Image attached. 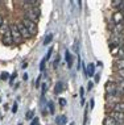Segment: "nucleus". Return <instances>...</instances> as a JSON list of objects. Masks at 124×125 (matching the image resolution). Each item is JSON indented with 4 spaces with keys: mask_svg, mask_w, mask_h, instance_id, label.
<instances>
[{
    "mask_svg": "<svg viewBox=\"0 0 124 125\" xmlns=\"http://www.w3.org/2000/svg\"><path fill=\"white\" fill-rule=\"evenodd\" d=\"M21 23H23L24 26L28 29V32L30 33V36H34V34H37V24H34L33 21H30V20L25 19V17L21 20Z\"/></svg>",
    "mask_w": 124,
    "mask_h": 125,
    "instance_id": "f257e3e1",
    "label": "nucleus"
},
{
    "mask_svg": "<svg viewBox=\"0 0 124 125\" xmlns=\"http://www.w3.org/2000/svg\"><path fill=\"white\" fill-rule=\"evenodd\" d=\"M11 36H12V39H13V42H16V43H20V41H21V34H20V32H19V28H17V25H11Z\"/></svg>",
    "mask_w": 124,
    "mask_h": 125,
    "instance_id": "f03ea898",
    "label": "nucleus"
},
{
    "mask_svg": "<svg viewBox=\"0 0 124 125\" xmlns=\"http://www.w3.org/2000/svg\"><path fill=\"white\" fill-rule=\"evenodd\" d=\"M112 23L116 25V24H121L123 23V20H124V13H123V11H116V12L112 15Z\"/></svg>",
    "mask_w": 124,
    "mask_h": 125,
    "instance_id": "7ed1b4c3",
    "label": "nucleus"
},
{
    "mask_svg": "<svg viewBox=\"0 0 124 125\" xmlns=\"http://www.w3.org/2000/svg\"><path fill=\"white\" fill-rule=\"evenodd\" d=\"M17 28H19V32H20V34H21V37H23V38L29 39L30 37H32V36H30V33L28 32V29L24 26V24L21 23V21H20V24H17Z\"/></svg>",
    "mask_w": 124,
    "mask_h": 125,
    "instance_id": "20e7f679",
    "label": "nucleus"
},
{
    "mask_svg": "<svg viewBox=\"0 0 124 125\" xmlns=\"http://www.w3.org/2000/svg\"><path fill=\"white\" fill-rule=\"evenodd\" d=\"M108 116H110V117H112V118H115V120L119 122V125L124 122V113H121V112H114V111H111Z\"/></svg>",
    "mask_w": 124,
    "mask_h": 125,
    "instance_id": "39448f33",
    "label": "nucleus"
},
{
    "mask_svg": "<svg viewBox=\"0 0 124 125\" xmlns=\"http://www.w3.org/2000/svg\"><path fill=\"white\" fill-rule=\"evenodd\" d=\"M9 33H11V26L4 23L3 25H1V28H0V38L5 37L7 34H9Z\"/></svg>",
    "mask_w": 124,
    "mask_h": 125,
    "instance_id": "423d86ee",
    "label": "nucleus"
},
{
    "mask_svg": "<svg viewBox=\"0 0 124 125\" xmlns=\"http://www.w3.org/2000/svg\"><path fill=\"white\" fill-rule=\"evenodd\" d=\"M111 108H112V111H114V112H121V113H124V102L114 103Z\"/></svg>",
    "mask_w": 124,
    "mask_h": 125,
    "instance_id": "0eeeda50",
    "label": "nucleus"
},
{
    "mask_svg": "<svg viewBox=\"0 0 124 125\" xmlns=\"http://www.w3.org/2000/svg\"><path fill=\"white\" fill-rule=\"evenodd\" d=\"M103 125H119V122H117L115 118L107 116V117H104V120H103Z\"/></svg>",
    "mask_w": 124,
    "mask_h": 125,
    "instance_id": "6e6552de",
    "label": "nucleus"
},
{
    "mask_svg": "<svg viewBox=\"0 0 124 125\" xmlns=\"http://www.w3.org/2000/svg\"><path fill=\"white\" fill-rule=\"evenodd\" d=\"M1 42H3L5 46H9V45H12V43H13V39H12L11 33H9V34H7L5 37H3V38H1Z\"/></svg>",
    "mask_w": 124,
    "mask_h": 125,
    "instance_id": "1a4fd4ad",
    "label": "nucleus"
},
{
    "mask_svg": "<svg viewBox=\"0 0 124 125\" xmlns=\"http://www.w3.org/2000/svg\"><path fill=\"white\" fill-rule=\"evenodd\" d=\"M65 58H66V62H67V66H69V69H71V66H73V58H71V54L69 50L65 51Z\"/></svg>",
    "mask_w": 124,
    "mask_h": 125,
    "instance_id": "9d476101",
    "label": "nucleus"
},
{
    "mask_svg": "<svg viewBox=\"0 0 124 125\" xmlns=\"http://www.w3.org/2000/svg\"><path fill=\"white\" fill-rule=\"evenodd\" d=\"M124 32V24H116V25L114 26V33L115 34H120V33Z\"/></svg>",
    "mask_w": 124,
    "mask_h": 125,
    "instance_id": "9b49d317",
    "label": "nucleus"
},
{
    "mask_svg": "<svg viewBox=\"0 0 124 125\" xmlns=\"http://www.w3.org/2000/svg\"><path fill=\"white\" fill-rule=\"evenodd\" d=\"M86 70H87V76H92L95 72V65L94 63H88V66L86 67Z\"/></svg>",
    "mask_w": 124,
    "mask_h": 125,
    "instance_id": "f8f14e48",
    "label": "nucleus"
},
{
    "mask_svg": "<svg viewBox=\"0 0 124 125\" xmlns=\"http://www.w3.org/2000/svg\"><path fill=\"white\" fill-rule=\"evenodd\" d=\"M111 5L114 7V8H117V9H123L124 8V1H119V0H115L111 3Z\"/></svg>",
    "mask_w": 124,
    "mask_h": 125,
    "instance_id": "ddd939ff",
    "label": "nucleus"
},
{
    "mask_svg": "<svg viewBox=\"0 0 124 125\" xmlns=\"http://www.w3.org/2000/svg\"><path fill=\"white\" fill-rule=\"evenodd\" d=\"M117 92H119V95H124V80H120V82H117Z\"/></svg>",
    "mask_w": 124,
    "mask_h": 125,
    "instance_id": "4468645a",
    "label": "nucleus"
},
{
    "mask_svg": "<svg viewBox=\"0 0 124 125\" xmlns=\"http://www.w3.org/2000/svg\"><path fill=\"white\" fill-rule=\"evenodd\" d=\"M62 90H64V84H62V82H58L56 84V87H54V92L60 94V92H62Z\"/></svg>",
    "mask_w": 124,
    "mask_h": 125,
    "instance_id": "2eb2a0df",
    "label": "nucleus"
},
{
    "mask_svg": "<svg viewBox=\"0 0 124 125\" xmlns=\"http://www.w3.org/2000/svg\"><path fill=\"white\" fill-rule=\"evenodd\" d=\"M115 66H116L117 70H124V59H117Z\"/></svg>",
    "mask_w": 124,
    "mask_h": 125,
    "instance_id": "dca6fc26",
    "label": "nucleus"
},
{
    "mask_svg": "<svg viewBox=\"0 0 124 125\" xmlns=\"http://www.w3.org/2000/svg\"><path fill=\"white\" fill-rule=\"evenodd\" d=\"M52 39H53V34H52V33H49V34L45 37V39H44V45H45V46L49 45V43L52 42Z\"/></svg>",
    "mask_w": 124,
    "mask_h": 125,
    "instance_id": "f3484780",
    "label": "nucleus"
},
{
    "mask_svg": "<svg viewBox=\"0 0 124 125\" xmlns=\"http://www.w3.org/2000/svg\"><path fill=\"white\" fill-rule=\"evenodd\" d=\"M117 57L119 59H124V45H121L119 47V53H117Z\"/></svg>",
    "mask_w": 124,
    "mask_h": 125,
    "instance_id": "a211bd4d",
    "label": "nucleus"
},
{
    "mask_svg": "<svg viewBox=\"0 0 124 125\" xmlns=\"http://www.w3.org/2000/svg\"><path fill=\"white\" fill-rule=\"evenodd\" d=\"M57 122H58V125H65L66 124V116H60L57 118Z\"/></svg>",
    "mask_w": 124,
    "mask_h": 125,
    "instance_id": "6ab92c4d",
    "label": "nucleus"
},
{
    "mask_svg": "<svg viewBox=\"0 0 124 125\" xmlns=\"http://www.w3.org/2000/svg\"><path fill=\"white\" fill-rule=\"evenodd\" d=\"M46 62H48L46 58H44L42 61H41V63H40V70H41V71H44V70H45V65H46Z\"/></svg>",
    "mask_w": 124,
    "mask_h": 125,
    "instance_id": "aec40b11",
    "label": "nucleus"
},
{
    "mask_svg": "<svg viewBox=\"0 0 124 125\" xmlns=\"http://www.w3.org/2000/svg\"><path fill=\"white\" fill-rule=\"evenodd\" d=\"M8 78H9L8 72H3V74H1V76H0V79H1V80H7Z\"/></svg>",
    "mask_w": 124,
    "mask_h": 125,
    "instance_id": "412c9836",
    "label": "nucleus"
},
{
    "mask_svg": "<svg viewBox=\"0 0 124 125\" xmlns=\"http://www.w3.org/2000/svg\"><path fill=\"white\" fill-rule=\"evenodd\" d=\"M58 102H60L61 107H65V105H66V100H65L64 98H60V99H58Z\"/></svg>",
    "mask_w": 124,
    "mask_h": 125,
    "instance_id": "4be33fe9",
    "label": "nucleus"
},
{
    "mask_svg": "<svg viewBox=\"0 0 124 125\" xmlns=\"http://www.w3.org/2000/svg\"><path fill=\"white\" fill-rule=\"evenodd\" d=\"M117 75L121 78V80H124V70H117Z\"/></svg>",
    "mask_w": 124,
    "mask_h": 125,
    "instance_id": "5701e85b",
    "label": "nucleus"
},
{
    "mask_svg": "<svg viewBox=\"0 0 124 125\" xmlns=\"http://www.w3.org/2000/svg\"><path fill=\"white\" fill-rule=\"evenodd\" d=\"M33 116H34V112H33V111H29V112L27 113V116H25V117H27L28 120H29V118H32Z\"/></svg>",
    "mask_w": 124,
    "mask_h": 125,
    "instance_id": "b1692460",
    "label": "nucleus"
},
{
    "mask_svg": "<svg viewBox=\"0 0 124 125\" xmlns=\"http://www.w3.org/2000/svg\"><path fill=\"white\" fill-rule=\"evenodd\" d=\"M79 91H80V100H83V99H84V88H83V87H80Z\"/></svg>",
    "mask_w": 124,
    "mask_h": 125,
    "instance_id": "393cba45",
    "label": "nucleus"
},
{
    "mask_svg": "<svg viewBox=\"0 0 124 125\" xmlns=\"http://www.w3.org/2000/svg\"><path fill=\"white\" fill-rule=\"evenodd\" d=\"M17 108H19V105H17V103H15L13 107H12V113H16V112H17Z\"/></svg>",
    "mask_w": 124,
    "mask_h": 125,
    "instance_id": "a878e982",
    "label": "nucleus"
},
{
    "mask_svg": "<svg viewBox=\"0 0 124 125\" xmlns=\"http://www.w3.org/2000/svg\"><path fill=\"white\" fill-rule=\"evenodd\" d=\"M37 124H38V118H37V117H33V120L30 121V125H37Z\"/></svg>",
    "mask_w": 124,
    "mask_h": 125,
    "instance_id": "bb28decb",
    "label": "nucleus"
},
{
    "mask_svg": "<svg viewBox=\"0 0 124 125\" xmlns=\"http://www.w3.org/2000/svg\"><path fill=\"white\" fill-rule=\"evenodd\" d=\"M49 109L52 111V113L54 112V105H53V103H49Z\"/></svg>",
    "mask_w": 124,
    "mask_h": 125,
    "instance_id": "cd10ccee",
    "label": "nucleus"
},
{
    "mask_svg": "<svg viewBox=\"0 0 124 125\" xmlns=\"http://www.w3.org/2000/svg\"><path fill=\"white\" fill-rule=\"evenodd\" d=\"M94 105H95V100H94V99H91V100H90V107H91V108H94Z\"/></svg>",
    "mask_w": 124,
    "mask_h": 125,
    "instance_id": "c85d7f7f",
    "label": "nucleus"
},
{
    "mask_svg": "<svg viewBox=\"0 0 124 125\" xmlns=\"http://www.w3.org/2000/svg\"><path fill=\"white\" fill-rule=\"evenodd\" d=\"M40 80H41V76H38L36 80V87H40Z\"/></svg>",
    "mask_w": 124,
    "mask_h": 125,
    "instance_id": "c756f323",
    "label": "nucleus"
},
{
    "mask_svg": "<svg viewBox=\"0 0 124 125\" xmlns=\"http://www.w3.org/2000/svg\"><path fill=\"white\" fill-rule=\"evenodd\" d=\"M50 54H52V47H50V49H49V51H48L46 57H45V58H46V61H48V59H49V57H50Z\"/></svg>",
    "mask_w": 124,
    "mask_h": 125,
    "instance_id": "7c9ffc66",
    "label": "nucleus"
},
{
    "mask_svg": "<svg viewBox=\"0 0 124 125\" xmlns=\"http://www.w3.org/2000/svg\"><path fill=\"white\" fill-rule=\"evenodd\" d=\"M3 24H4V17L0 15V28H1V25H3Z\"/></svg>",
    "mask_w": 124,
    "mask_h": 125,
    "instance_id": "2f4dec72",
    "label": "nucleus"
},
{
    "mask_svg": "<svg viewBox=\"0 0 124 125\" xmlns=\"http://www.w3.org/2000/svg\"><path fill=\"white\" fill-rule=\"evenodd\" d=\"M99 79H100V75H99V74H96V75H95V83L99 82Z\"/></svg>",
    "mask_w": 124,
    "mask_h": 125,
    "instance_id": "473e14b6",
    "label": "nucleus"
},
{
    "mask_svg": "<svg viewBox=\"0 0 124 125\" xmlns=\"http://www.w3.org/2000/svg\"><path fill=\"white\" fill-rule=\"evenodd\" d=\"M15 78H16V74H13V75H12V76L9 78V83H12V82H13V79H15Z\"/></svg>",
    "mask_w": 124,
    "mask_h": 125,
    "instance_id": "72a5a7b5",
    "label": "nucleus"
},
{
    "mask_svg": "<svg viewBox=\"0 0 124 125\" xmlns=\"http://www.w3.org/2000/svg\"><path fill=\"white\" fill-rule=\"evenodd\" d=\"M45 90H46V84H42V95H45Z\"/></svg>",
    "mask_w": 124,
    "mask_h": 125,
    "instance_id": "f704fd0d",
    "label": "nucleus"
},
{
    "mask_svg": "<svg viewBox=\"0 0 124 125\" xmlns=\"http://www.w3.org/2000/svg\"><path fill=\"white\" fill-rule=\"evenodd\" d=\"M91 88H92V82L88 83V90H91Z\"/></svg>",
    "mask_w": 124,
    "mask_h": 125,
    "instance_id": "c9c22d12",
    "label": "nucleus"
},
{
    "mask_svg": "<svg viewBox=\"0 0 124 125\" xmlns=\"http://www.w3.org/2000/svg\"><path fill=\"white\" fill-rule=\"evenodd\" d=\"M123 13H124V8H123Z\"/></svg>",
    "mask_w": 124,
    "mask_h": 125,
    "instance_id": "e433bc0d",
    "label": "nucleus"
},
{
    "mask_svg": "<svg viewBox=\"0 0 124 125\" xmlns=\"http://www.w3.org/2000/svg\"><path fill=\"white\" fill-rule=\"evenodd\" d=\"M19 125H23V124H19Z\"/></svg>",
    "mask_w": 124,
    "mask_h": 125,
    "instance_id": "4c0bfd02",
    "label": "nucleus"
}]
</instances>
